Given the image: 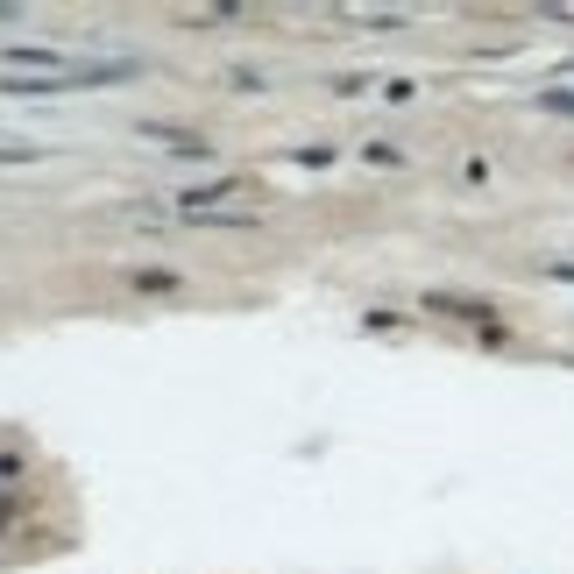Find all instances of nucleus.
<instances>
[{"mask_svg":"<svg viewBox=\"0 0 574 574\" xmlns=\"http://www.w3.org/2000/svg\"><path fill=\"white\" fill-rule=\"evenodd\" d=\"M121 78H135V57H93L71 71V86H121Z\"/></svg>","mask_w":574,"mask_h":574,"instance_id":"nucleus-1","label":"nucleus"},{"mask_svg":"<svg viewBox=\"0 0 574 574\" xmlns=\"http://www.w3.org/2000/svg\"><path fill=\"white\" fill-rule=\"evenodd\" d=\"M546 107H560V114H574V93H546Z\"/></svg>","mask_w":574,"mask_h":574,"instance_id":"nucleus-4","label":"nucleus"},{"mask_svg":"<svg viewBox=\"0 0 574 574\" xmlns=\"http://www.w3.org/2000/svg\"><path fill=\"white\" fill-rule=\"evenodd\" d=\"M8 518H15V497H0V525H8Z\"/></svg>","mask_w":574,"mask_h":574,"instance_id":"nucleus-5","label":"nucleus"},{"mask_svg":"<svg viewBox=\"0 0 574 574\" xmlns=\"http://www.w3.org/2000/svg\"><path fill=\"white\" fill-rule=\"evenodd\" d=\"M426 312H454V319H482V298H454V291H426Z\"/></svg>","mask_w":574,"mask_h":574,"instance_id":"nucleus-2","label":"nucleus"},{"mask_svg":"<svg viewBox=\"0 0 574 574\" xmlns=\"http://www.w3.org/2000/svg\"><path fill=\"white\" fill-rule=\"evenodd\" d=\"M135 284H142V291H178V277H171V270H135Z\"/></svg>","mask_w":574,"mask_h":574,"instance_id":"nucleus-3","label":"nucleus"},{"mask_svg":"<svg viewBox=\"0 0 574 574\" xmlns=\"http://www.w3.org/2000/svg\"><path fill=\"white\" fill-rule=\"evenodd\" d=\"M15 15H22V8H0V22H15Z\"/></svg>","mask_w":574,"mask_h":574,"instance_id":"nucleus-6","label":"nucleus"}]
</instances>
